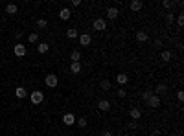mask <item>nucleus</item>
<instances>
[{
  "label": "nucleus",
  "instance_id": "obj_1",
  "mask_svg": "<svg viewBox=\"0 0 184 136\" xmlns=\"http://www.w3.org/2000/svg\"><path fill=\"white\" fill-rule=\"evenodd\" d=\"M30 99H31V103H33V105H41V103L44 101V94L41 92V90H33L31 96H30Z\"/></svg>",
  "mask_w": 184,
  "mask_h": 136
},
{
  "label": "nucleus",
  "instance_id": "obj_2",
  "mask_svg": "<svg viewBox=\"0 0 184 136\" xmlns=\"http://www.w3.org/2000/svg\"><path fill=\"white\" fill-rule=\"evenodd\" d=\"M92 28H94L96 31H105L107 30V20L105 18H96L94 22H92Z\"/></svg>",
  "mask_w": 184,
  "mask_h": 136
},
{
  "label": "nucleus",
  "instance_id": "obj_3",
  "mask_svg": "<svg viewBox=\"0 0 184 136\" xmlns=\"http://www.w3.org/2000/svg\"><path fill=\"white\" fill-rule=\"evenodd\" d=\"M44 83H46V86L55 88V86H57V83H59V79H57V76H55V74H48V76H46V79H44Z\"/></svg>",
  "mask_w": 184,
  "mask_h": 136
},
{
  "label": "nucleus",
  "instance_id": "obj_4",
  "mask_svg": "<svg viewBox=\"0 0 184 136\" xmlns=\"http://www.w3.org/2000/svg\"><path fill=\"white\" fill-rule=\"evenodd\" d=\"M13 52H15L17 57H24V55H26V44H15Z\"/></svg>",
  "mask_w": 184,
  "mask_h": 136
},
{
  "label": "nucleus",
  "instance_id": "obj_5",
  "mask_svg": "<svg viewBox=\"0 0 184 136\" xmlns=\"http://www.w3.org/2000/svg\"><path fill=\"white\" fill-rule=\"evenodd\" d=\"M147 105H149L151 108H158V107H160V98H158L156 94H151V98L147 99Z\"/></svg>",
  "mask_w": 184,
  "mask_h": 136
},
{
  "label": "nucleus",
  "instance_id": "obj_6",
  "mask_svg": "<svg viewBox=\"0 0 184 136\" xmlns=\"http://www.w3.org/2000/svg\"><path fill=\"white\" fill-rule=\"evenodd\" d=\"M63 123L64 125H74L76 123V116L72 114V112H66V114H63Z\"/></svg>",
  "mask_w": 184,
  "mask_h": 136
},
{
  "label": "nucleus",
  "instance_id": "obj_7",
  "mask_svg": "<svg viewBox=\"0 0 184 136\" xmlns=\"http://www.w3.org/2000/svg\"><path fill=\"white\" fill-rule=\"evenodd\" d=\"M77 39H79V44H81V46H88V44L92 42V37H90L88 33H81Z\"/></svg>",
  "mask_w": 184,
  "mask_h": 136
},
{
  "label": "nucleus",
  "instance_id": "obj_8",
  "mask_svg": "<svg viewBox=\"0 0 184 136\" xmlns=\"http://www.w3.org/2000/svg\"><path fill=\"white\" fill-rule=\"evenodd\" d=\"M129 118H131L133 121L140 120V118H142V112H140V108H136V107H134V108H131V110H129Z\"/></svg>",
  "mask_w": 184,
  "mask_h": 136
},
{
  "label": "nucleus",
  "instance_id": "obj_9",
  "mask_svg": "<svg viewBox=\"0 0 184 136\" xmlns=\"http://www.w3.org/2000/svg\"><path fill=\"white\" fill-rule=\"evenodd\" d=\"M118 15H120L118 8H114V6H110V8L107 9V17H109L110 20H114V18H118Z\"/></svg>",
  "mask_w": 184,
  "mask_h": 136
},
{
  "label": "nucleus",
  "instance_id": "obj_10",
  "mask_svg": "<svg viewBox=\"0 0 184 136\" xmlns=\"http://www.w3.org/2000/svg\"><path fill=\"white\" fill-rule=\"evenodd\" d=\"M116 83L122 85V86L127 85V83H129V76H127V74H118V76H116Z\"/></svg>",
  "mask_w": 184,
  "mask_h": 136
},
{
  "label": "nucleus",
  "instance_id": "obj_11",
  "mask_svg": "<svg viewBox=\"0 0 184 136\" xmlns=\"http://www.w3.org/2000/svg\"><path fill=\"white\" fill-rule=\"evenodd\" d=\"M98 107H100L101 112H107V110H110V101H107V99H100Z\"/></svg>",
  "mask_w": 184,
  "mask_h": 136
},
{
  "label": "nucleus",
  "instance_id": "obj_12",
  "mask_svg": "<svg viewBox=\"0 0 184 136\" xmlns=\"http://www.w3.org/2000/svg\"><path fill=\"white\" fill-rule=\"evenodd\" d=\"M129 8H131L133 11H140V9L144 8V2H140V0H133V2L129 4Z\"/></svg>",
  "mask_w": 184,
  "mask_h": 136
},
{
  "label": "nucleus",
  "instance_id": "obj_13",
  "mask_svg": "<svg viewBox=\"0 0 184 136\" xmlns=\"http://www.w3.org/2000/svg\"><path fill=\"white\" fill-rule=\"evenodd\" d=\"M48 50H50V44H48V42H39V44H37V52H39V53H46Z\"/></svg>",
  "mask_w": 184,
  "mask_h": 136
},
{
  "label": "nucleus",
  "instance_id": "obj_14",
  "mask_svg": "<svg viewBox=\"0 0 184 136\" xmlns=\"http://www.w3.org/2000/svg\"><path fill=\"white\" fill-rule=\"evenodd\" d=\"M136 40L140 42V44H144V42H147V40H149V37H147V33H146V31H138V33H136Z\"/></svg>",
  "mask_w": 184,
  "mask_h": 136
},
{
  "label": "nucleus",
  "instance_id": "obj_15",
  "mask_svg": "<svg viewBox=\"0 0 184 136\" xmlns=\"http://www.w3.org/2000/svg\"><path fill=\"white\" fill-rule=\"evenodd\" d=\"M59 17H61V20H68V18L72 17V13H70V9H68V8H63L59 11Z\"/></svg>",
  "mask_w": 184,
  "mask_h": 136
},
{
  "label": "nucleus",
  "instance_id": "obj_16",
  "mask_svg": "<svg viewBox=\"0 0 184 136\" xmlns=\"http://www.w3.org/2000/svg\"><path fill=\"white\" fill-rule=\"evenodd\" d=\"M171 57H173V53H171L169 50H164L162 53H160V59H162L164 63H169V61H171Z\"/></svg>",
  "mask_w": 184,
  "mask_h": 136
},
{
  "label": "nucleus",
  "instance_id": "obj_17",
  "mask_svg": "<svg viewBox=\"0 0 184 136\" xmlns=\"http://www.w3.org/2000/svg\"><path fill=\"white\" fill-rule=\"evenodd\" d=\"M166 90H168L166 83H158V85H156V88H155V94H156V96H158V94H164Z\"/></svg>",
  "mask_w": 184,
  "mask_h": 136
},
{
  "label": "nucleus",
  "instance_id": "obj_18",
  "mask_svg": "<svg viewBox=\"0 0 184 136\" xmlns=\"http://www.w3.org/2000/svg\"><path fill=\"white\" fill-rule=\"evenodd\" d=\"M70 61H72V63H79V61H81V52H79V50H74V52L70 53Z\"/></svg>",
  "mask_w": 184,
  "mask_h": 136
},
{
  "label": "nucleus",
  "instance_id": "obj_19",
  "mask_svg": "<svg viewBox=\"0 0 184 136\" xmlns=\"http://www.w3.org/2000/svg\"><path fill=\"white\" fill-rule=\"evenodd\" d=\"M110 86H112V83H110L109 79H103V81L100 83V88L103 90V92H107V90H110Z\"/></svg>",
  "mask_w": 184,
  "mask_h": 136
},
{
  "label": "nucleus",
  "instance_id": "obj_20",
  "mask_svg": "<svg viewBox=\"0 0 184 136\" xmlns=\"http://www.w3.org/2000/svg\"><path fill=\"white\" fill-rule=\"evenodd\" d=\"M70 72L72 74H79L81 72V63H70Z\"/></svg>",
  "mask_w": 184,
  "mask_h": 136
},
{
  "label": "nucleus",
  "instance_id": "obj_21",
  "mask_svg": "<svg viewBox=\"0 0 184 136\" xmlns=\"http://www.w3.org/2000/svg\"><path fill=\"white\" fill-rule=\"evenodd\" d=\"M15 94H17V98H26V88L24 86H17V90H15Z\"/></svg>",
  "mask_w": 184,
  "mask_h": 136
},
{
  "label": "nucleus",
  "instance_id": "obj_22",
  "mask_svg": "<svg viewBox=\"0 0 184 136\" xmlns=\"http://www.w3.org/2000/svg\"><path fill=\"white\" fill-rule=\"evenodd\" d=\"M66 37L70 39V40H72V39H77V37H79V31H77V30H66Z\"/></svg>",
  "mask_w": 184,
  "mask_h": 136
},
{
  "label": "nucleus",
  "instance_id": "obj_23",
  "mask_svg": "<svg viewBox=\"0 0 184 136\" xmlns=\"http://www.w3.org/2000/svg\"><path fill=\"white\" fill-rule=\"evenodd\" d=\"M6 13H8V15H15V13H17V6H15V4H8V6H6Z\"/></svg>",
  "mask_w": 184,
  "mask_h": 136
},
{
  "label": "nucleus",
  "instance_id": "obj_24",
  "mask_svg": "<svg viewBox=\"0 0 184 136\" xmlns=\"http://www.w3.org/2000/svg\"><path fill=\"white\" fill-rule=\"evenodd\" d=\"M28 42H39V33L37 31H33V33H30V37H28Z\"/></svg>",
  "mask_w": 184,
  "mask_h": 136
},
{
  "label": "nucleus",
  "instance_id": "obj_25",
  "mask_svg": "<svg viewBox=\"0 0 184 136\" xmlns=\"http://www.w3.org/2000/svg\"><path fill=\"white\" fill-rule=\"evenodd\" d=\"M46 26H48V22H46V18H39V20H37V28H39V30H44Z\"/></svg>",
  "mask_w": 184,
  "mask_h": 136
},
{
  "label": "nucleus",
  "instance_id": "obj_26",
  "mask_svg": "<svg viewBox=\"0 0 184 136\" xmlns=\"http://www.w3.org/2000/svg\"><path fill=\"white\" fill-rule=\"evenodd\" d=\"M76 121H77V125H79V127H87V123H88V121H87V118H76Z\"/></svg>",
  "mask_w": 184,
  "mask_h": 136
},
{
  "label": "nucleus",
  "instance_id": "obj_27",
  "mask_svg": "<svg viewBox=\"0 0 184 136\" xmlns=\"http://www.w3.org/2000/svg\"><path fill=\"white\" fill-rule=\"evenodd\" d=\"M162 6H164L166 9H171V8L175 6V2H171V0H164V2H162Z\"/></svg>",
  "mask_w": 184,
  "mask_h": 136
},
{
  "label": "nucleus",
  "instance_id": "obj_28",
  "mask_svg": "<svg viewBox=\"0 0 184 136\" xmlns=\"http://www.w3.org/2000/svg\"><path fill=\"white\" fill-rule=\"evenodd\" d=\"M151 94H153V92H149V90H144V92H142V99H144V101H147V99L151 98Z\"/></svg>",
  "mask_w": 184,
  "mask_h": 136
},
{
  "label": "nucleus",
  "instance_id": "obj_29",
  "mask_svg": "<svg viewBox=\"0 0 184 136\" xmlns=\"http://www.w3.org/2000/svg\"><path fill=\"white\" fill-rule=\"evenodd\" d=\"M173 20H175V15H173V13H168V15H166V22H168V24H171Z\"/></svg>",
  "mask_w": 184,
  "mask_h": 136
},
{
  "label": "nucleus",
  "instance_id": "obj_30",
  "mask_svg": "<svg viewBox=\"0 0 184 136\" xmlns=\"http://www.w3.org/2000/svg\"><path fill=\"white\" fill-rule=\"evenodd\" d=\"M177 24L179 26H184V15H179L177 17Z\"/></svg>",
  "mask_w": 184,
  "mask_h": 136
},
{
  "label": "nucleus",
  "instance_id": "obj_31",
  "mask_svg": "<svg viewBox=\"0 0 184 136\" xmlns=\"http://www.w3.org/2000/svg\"><path fill=\"white\" fill-rule=\"evenodd\" d=\"M127 92H125V88H118V98H125Z\"/></svg>",
  "mask_w": 184,
  "mask_h": 136
},
{
  "label": "nucleus",
  "instance_id": "obj_32",
  "mask_svg": "<svg viewBox=\"0 0 184 136\" xmlns=\"http://www.w3.org/2000/svg\"><path fill=\"white\" fill-rule=\"evenodd\" d=\"M127 127H129L131 131H134V129H136V121H133V120H131V121H127Z\"/></svg>",
  "mask_w": 184,
  "mask_h": 136
},
{
  "label": "nucleus",
  "instance_id": "obj_33",
  "mask_svg": "<svg viewBox=\"0 0 184 136\" xmlns=\"http://www.w3.org/2000/svg\"><path fill=\"white\" fill-rule=\"evenodd\" d=\"M155 46H156V48H162V46H164L162 39H156V40H155Z\"/></svg>",
  "mask_w": 184,
  "mask_h": 136
},
{
  "label": "nucleus",
  "instance_id": "obj_34",
  "mask_svg": "<svg viewBox=\"0 0 184 136\" xmlns=\"http://www.w3.org/2000/svg\"><path fill=\"white\" fill-rule=\"evenodd\" d=\"M177 99H179V101H184V92H179V94H177Z\"/></svg>",
  "mask_w": 184,
  "mask_h": 136
},
{
  "label": "nucleus",
  "instance_id": "obj_35",
  "mask_svg": "<svg viewBox=\"0 0 184 136\" xmlns=\"http://www.w3.org/2000/svg\"><path fill=\"white\" fill-rule=\"evenodd\" d=\"M72 6H76V8H77V6H81V0H74V2H72Z\"/></svg>",
  "mask_w": 184,
  "mask_h": 136
},
{
  "label": "nucleus",
  "instance_id": "obj_36",
  "mask_svg": "<svg viewBox=\"0 0 184 136\" xmlns=\"http://www.w3.org/2000/svg\"><path fill=\"white\" fill-rule=\"evenodd\" d=\"M101 136H112V132H103Z\"/></svg>",
  "mask_w": 184,
  "mask_h": 136
}]
</instances>
